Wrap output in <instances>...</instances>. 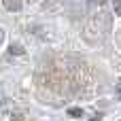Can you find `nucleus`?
Returning a JSON list of instances; mask_svg holds the SVG:
<instances>
[{
  "label": "nucleus",
  "mask_w": 121,
  "mask_h": 121,
  "mask_svg": "<svg viewBox=\"0 0 121 121\" xmlns=\"http://www.w3.org/2000/svg\"><path fill=\"white\" fill-rule=\"evenodd\" d=\"M4 6L9 11H21V0H4Z\"/></svg>",
  "instance_id": "1"
},
{
  "label": "nucleus",
  "mask_w": 121,
  "mask_h": 121,
  "mask_svg": "<svg viewBox=\"0 0 121 121\" xmlns=\"http://www.w3.org/2000/svg\"><path fill=\"white\" fill-rule=\"evenodd\" d=\"M13 51H15V53H21V47H19V45H11V53H13Z\"/></svg>",
  "instance_id": "2"
},
{
  "label": "nucleus",
  "mask_w": 121,
  "mask_h": 121,
  "mask_svg": "<svg viewBox=\"0 0 121 121\" xmlns=\"http://www.w3.org/2000/svg\"><path fill=\"white\" fill-rule=\"evenodd\" d=\"M70 115H74V117H79V115H81V108H70Z\"/></svg>",
  "instance_id": "3"
},
{
  "label": "nucleus",
  "mask_w": 121,
  "mask_h": 121,
  "mask_svg": "<svg viewBox=\"0 0 121 121\" xmlns=\"http://www.w3.org/2000/svg\"><path fill=\"white\" fill-rule=\"evenodd\" d=\"M0 40H2V30H0Z\"/></svg>",
  "instance_id": "4"
},
{
  "label": "nucleus",
  "mask_w": 121,
  "mask_h": 121,
  "mask_svg": "<svg viewBox=\"0 0 121 121\" xmlns=\"http://www.w3.org/2000/svg\"><path fill=\"white\" fill-rule=\"evenodd\" d=\"M98 2H102V0H98Z\"/></svg>",
  "instance_id": "5"
}]
</instances>
